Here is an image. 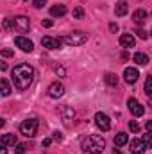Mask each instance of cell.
Wrapping results in <instances>:
<instances>
[{"label": "cell", "instance_id": "cell-33", "mask_svg": "<svg viewBox=\"0 0 152 154\" xmlns=\"http://www.w3.org/2000/svg\"><path fill=\"white\" fill-rule=\"evenodd\" d=\"M50 143H52V140H50V138H45V140H43V147H48Z\"/></svg>", "mask_w": 152, "mask_h": 154}, {"label": "cell", "instance_id": "cell-14", "mask_svg": "<svg viewBox=\"0 0 152 154\" xmlns=\"http://www.w3.org/2000/svg\"><path fill=\"white\" fill-rule=\"evenodd\" d=\"M127 11H129V4H127L125 0L116 2V5H114V14H116V16H125Z\"/></svg>", "mask_w": 152, "mask_h": 154}, {"label": "cell", "instance_id": "cell-39", "mask_svg": "<svg viewBox=\"0 0 152 154\" xmlns=\"http://www.w3.org/2000/svg\"><path fill=\"white\" fill-rule=\"evenodd\" d=\"M111 154H122V152H120L118 149H114V151H113V152H111Z\"/></svg>", "mask_w": 152, "mask_h": 154}, {"label": "cell", "instance_id": "cell-20", "mask_svg": "<svg viewBox=\"0 0 152 154\" xmlns=\"http://www.w3.org/2000/svg\"><path fill=\"white\" fill-rule=\"evenodd\" d=\"M16 136L14 134H2V145H14Z\"/></svg>", "mask_w": 152, "mask_h": 154}, {"label": "cell", "instance_id": "cell-35", "mask_svg": "<svg viewBox=\"0 0 152 154\" xmlns=\"http://www.w3.org/2000/svg\"><path fill=\"white\" fill-rule=\"evenodd\" d=\"M109 29H111V32H116V31H118V25H116V23H111Z\"/></svg>", "mask_w": 152, "mask_h": 154}, {"label": "cell", "instance_id": "cell-9", "mask_svg": "<svg viewBox=\"0 0 152 154\" xmlns=\"http://www.w3.org/2000/svg\"><path fill=\"white\" fill-rule=\"evenodd\" d=\"M61 43H63V39L50 38V36H45V38L41 39V45H43L45 48H50V50H57V48H61Z\"/></svg>", "mask_w": 152, "mask_h": 154}, {"label": "cell", "instance_id": "cell-10", "mask_svg": "<svg viewBox=\"0 0 152 154\" xmlns=\"http://www.w3.org/2000/svg\"><path fill=\"white\" fill-rule=\"evenodd\" d=\"M129 151L131 154H143L147 151V145L143 143V140L140 138V140H131V143H129Z\"/></svg>", "mask_w": 152, "mask_h": 154}, {"label": "cell", "instance_id": "cell-38", "mask_svg": "<svg viewBox=\"0 0 152 154\" xmlns=\"http://www.w3.org/2000/svg\"><path fill=\"white\" fill-rule=\"evenodd\" d=\"M0 154H7V151H5V145H2V149H0Z\"/></svg>", "mask_w": 152, "mask_h": 154}, {"label": "cell", "instance_id": "cell-21", "mask_svg": "<svg viewBox=\"0 0 152 154\" xmlns=\"http://www.w3.org/2000/svg\"><path fill=\"white\" fill-rule=\"evenodd\" d=\"M0 86H2V95L7 97V95L11 93V86H9V82H7V79H2V81H0Z\"/></svg>", "mask_w": 152, "mask_h": 154}, {"label": "cell", "instance_id": "cell-34", "mask_svg": "<svg viewBox=\"0 0 152 154\" xmlns=\"http://www.w3.org/2000/svg\"><path fill=\"white\" fill-rule=\"evenodd\" d=\"M145 127H147V131L152 134V120H149V122H147V125H145Z\"/></svg>", "mask_w": 152, "mask_h": 154}, {"label": "cell", "instance_id": "cell-31", "mask_svg": "<svg viewBox=\"0 0 152 154\" xmlns=\"http://www.w3.org/2000/svg\"><path fill=\"white\" fill-rule=\"evenodd\" d=\"M45 4H47V0H34V7H43V5H45Z\"/></svg>", "mask_w": 152, "mask_h": 154}, {"label": "cell", "instance_id": "cell-37", "mask_svg": "<svg viewBox=\"0 0 152 154\" xmlns=\"http://www.w3.org/2000/svg\"><path fill=\"white\" fill-rule=\"evenodd\" d=\"M54 140L59 142V140H61V133H54Z\"/></svg>", "mask_w": 152, "mask_h": 154}, {"label": "cell", "instance_id": "cell-13", "mask_svg": "<svg viewBox=\"0 0 152 154\" xmlns=\"http://www.w3.org/2000/svg\"><path fill=\"white\" fill-rule=\"evenodd\" d=\"M134 43H136V39H134L132 34H129V32H125V34L120 36V45H122L123 48H132Z\"/></svg>", "mask_w": 152, "mask_h": 154}, {"label": "cell", "instance_id": "cell-30", "mask_svg": "<svg viewBox=\"0 0 152 154\" xmlns=\"http://www.w3.org/2000/svg\"><path fill=\"white\" fill-rule=\"evenodd\" d=\"M4 27H5V29H11V27L14 29V23H13L9 18H5V20H4Z\"/></svg>", "mask_w": 152, "mask_h": 154}, {"label": "cell", "instance_id": "cell-23", "mask_svg": "<svg viewBox=\"0 0 152 154\" xmlns=\"http://www.w3.org/2000/svg\"><path fill=\"white\" fill-rule=\"evenodd\" d=\"M145 93L152 97V75L147 77V81H145Z\"/></svg>", "mask_w": 152, "mask_h": 154}, {"label": "cell", "instance_id": "cell-11", "mask_svg": "<svg viewBox=\"0 0 152 154\" xmlns=\"http://www.w3.org/2000/svg\"><path fill=\"white\" fill-rule=\"evenodd\" d=\"M127 106H129L131 113H132L134 116H141V115H143V111H145V109H143V106H141L134 97H131V99L127 100Z\"/></svg>", "mask_w": 152, "mask_h": 154}, {"label": "cell", "instance_id": "cell-26", "mask_svg": "<svg viewBox=\"0 0 152 154\" xmlns=\"http://www.w3.org/2000/svg\"><path fill=\"white\" fill-rule=\"evenodd\" d=\"M129 129H131L132 133H138V131H140V125H138V122L131 120V122H129Z\"/></svg>", "mask_w": 152, "mask_h": 154}, {"label": "cell", "instance_id": "cell-3", "mask_svg": "<svg viewBox=\"0 0 152 154\" xmlns=\"http://www.w3.org/2000/svg\"><path fill=\"white\" fill-rule=\"evenodd\" d=\"M38 125H39L38 118H27L20 124V133L27 138H34L36 133H38Z\"/></svg>", "mask_w": 152, "mask_h": 154}, {"label": "cell", "instance_id": "cell-24", "mask_svg": "<svg viewBox=\"0 0 152 154\" xmlns=\"http://www.w3.org/2000/svg\"><path fill=\"white\" fill-rule=\"evenodd\" d=\"M141 140H143V143L147 145V149H152V134H150V133L143 134V136H141Z\"/></svg>", "mask_w": 152, "mask_h": 154}, {"label": "cell", "instance_id": "cell-17", "mask_svg": "<svg viewBox=\"0 0 152 154\" xmlns=\"http://www.w3.org/2000/svg\"><path fill=\"white\" fill-rule=\"evenodd\" d=\"M50 14H52V16H65V14H66V7H65L63 4L52 5V7H50Z\"/></svg>", "mask_w": 152, "mask_h": 154}, {"label": "cell", "instance_id": "cell-2", "mask_svg": "<svg viewBox=\"0 0 152 154\" xmlns=\"http://www.w3.org/2000/svg\"><path fill=\"white\" fill-rule=\"evenodd\" d=\"M106 149V140L100 134H90L82 140V151L88 154H102Z\"/></svg>", "mask_w": 152, "mask_h": 154}, {"label": "cell", "instance_id": "cell-28", "mask_svg": "<svg viewBox=\"0 0 152 154\" xmlns=\"http://www.w3.org/2000/svg\"><path fill=\"white\" fill-rule=\"evenodd\" d=\"M134 32H136V34H138V36H140L141 39H147V38H149V34H147V32H145L143 29H136Z\"/></svg>", "mask_w": 152, "mask_h": 154}, {"label": "cell", "instance_id": "cell-12", "mask_svg": "<svg viewBox=\"0 0 152 154\" xmlns=\"http://www.w3.org/2000/svg\"><path fill=\"white\" fill-rule=\"evenodd\" d=\"M138 77H140L138 70H136V68H132V66H127V68L123 70V79H125L129 84H134V82L138 81Z\"/></svg>", "mask_w": 152, "mask_h": 154}, {"label": "cell", "instance_id": "cell-18", "mask_svg": "<svg viewBox=\"0 0 152 154\" xmlns=\"http://www.w3.org/2000/svg\"><path fill=\"white\" fill-rule=\"evenodd\" d=\"M134 63L140 66H145V65H149V56L143 52H138V54H134Z\"/></svg>", "mask_w": 152, "mask_h": 154}, {"label": "cell", "instance_id": "cell-25", "mask_svg": "<svg viewBox=\"0 0 152 154\" xmlns=\"http://www.w3.org/2000/svg\"><path fill=\"white\" fill-rule=\"evenodd\" d=\"M25 149H27L25 143H18V145L14 147V154H25Z\"/></svg>", "mask_w": 152, "mask_h": 154}, {"label": "cell", "instance_id": "cell-5", "mask_svg": "<svg viewBox=\"0 0 152 154\" xmlns=\"http://www.w3.org/2000/svg\"><path fill=\"white\" fill-rule=\"evenodd\" d=\"M13 23H14V29L18 31V32H29V29H31V20L27 18V16H16L14 20H13Z\"/></svg>", "mask_w": 152, "mask_h": 154}, {"label": "cell", "instance_id": "cell-8", "mask_svg": "<svg viewBox=\"0 0 152 154\" xmlns=\"http://www.w3.org/2000/svg\"><path fill=\"white\" fill-rule=\"evenodd\" d=\"M47 93H48V97H52V99H59V97H63V93H65V86L56 81V82H52V84L48 86Z\"/></svg>", "mask_w": 152, "mask_h": 154}, {"label": "cell", "instance_id": "cell-19", "mask_svg": "<svg viewBox=\"0 0 152 154\" xmlns=\"http://www.w3.org/2000/svg\"><path fill=\"white\" fill-rule=\"evenodd\" d=\"M129 142V136L125 134V133H118L116 136H114V145L116 147H122V145H125Z\"/></svg>", "mask_w": 152, "mask_h": 154}, {"label": "cell", "instance_id": "cell-27", "mask_svg": "<svg viewBox=\"0 0 152 154\" xmlns=\"http://www.w3.org/2000/svg\"><path fill=\"white\" fill-rule=\"evenodd\" d=\"M72 14H74L75 18H82V16H84V11H82V7H75V9L72 11Z\"/></svg>", "mask_w": 152, "mask_h": 154}, {"label": "cell", "instance_id": "cell-29", "mask_svg": "<svg viewBox=\"0 0 152 154\" xmlns=\"http://www.w3.org/2000/svg\"><path fill=\"white\" fill-rule=\"evenodd\" d=\"M2 56H4V57H13L14 52H13L11 48H4V50H2Z\"/></svg>", "mask_w": 152, "mask_h": 154}, {"label": "cell", "instance_id": "cell-36", "mask_svg": "<svg viewBox=\"0 0 152 154\" xmlns=\"http://www.w3.org/2000/svg\"><path fill=\"white\" fill-rule=\"evenodd\" d=\"M56 72H57L59 75H65V68H61V66H59V68H56Z\"/></svg>", "mask_w": 152, "mask_h": 154}, {"label": "cell", "instance_id": "cell-7", "mask_svg": "<svg viewBox=\"0 0 152 154\" xmlns=\"http://www.w3.org/2000/svg\"><path fill=\"white\" fill-rule=\"evenodd\" d=\"M14 43H16V47L22 48L23 52H32V50H34V43L29 38H25V36H16V38H14Z\"/></svg>", "mask_w": 152, "mask_h": 154}, {"label": "cell", "instance_id": "cell-22", "mask_svg": "<svg viewBox=\"0 0 152 154\" xmlns=\"http://www.w3.org/2000/svg\"><path fill=\"white\" fill-rule=\"evenodd\" d=\"M106 82H108L109 86H116V84H118V77H116V74H106Z\"/></svg>", "mask_w": 152, "mask_h": 154}, {"label": "cell", "instance_id": "cell-40", "mask_svg": "<svg viewBox=\"0 0 152 154\" xmlns=\"http://www.w3.org/2000/svg\"><path fill=\"white\" fill-rule=\"evenodd\" d=\"M150 104H152V100H150Z\"/></svg>", "mask_w": 152, "mask_h": 154}, {"label": "cell", "instance_id": "cell-15", "mask_svg": "<svg viewBox=\"0 0 152 154\" xmlns=\"http://www.w3.org/2000/svg\"><path fill=\"white\" fill-rule=\"evenodd\" d=\"M145 20H147V11H145V9H136V11L132 13V22H134V23L141 25V23H145Z\"/></svg>", "mask_w": 152, "mask_h": 154}, {"label": "cell", "instance_id": "cell-4", "mask_svg": "<svg viewBox=\"0 0 152 154\" xmlns=\"http://www.w3.org/2000/svg\"><path fill=\"white\" fill-rule=\"evenodd\" d=\"M63 41L70 47H79V45H84L88 41V34L82 32V31H74L70 34H65L63 36Z\"/></svg>", "mask_w": 152, "mask_h": 154}, {"label": "cell", "instance_id": "cell-6", "mask_svg": "<svg viewBox=\"0 0 152 154\" xmlns=\"http://www.w3.org/2000/svg\"><path fill=\"white\" fill-rule=\"evenodd\" d=\"M95 124L100 131H109L111 129V120L106 113H97L95 115Z\"/></svg>", "mask_w": 152, "mask_h": 154}, {"label": "cell", "instance_id": "cell-1", "mask_svg": "<svg viewBox=\"0 0 152 154\" xmlns=\"http://www.w3.org/2000/svg\"><path fill=\"white\" fill-rule=\"evenodd\" d=\"M11 79H13V84L16 90L20 91H25L32 81H34V68L27 63H20L13 68V74H11Z\"/></svg>", "mask_w": 152, "mask_h": 154}, {"label": "cell", "instance_id": "cell-32", "mask_svg": "<svg viewBox=\"0 0 152 154\" xmlns=\"http://www.w3.org/2000/svg\"><path fill=\"white\" fill-rule=\"evenodd\" d=\"M41 23H43V27H52V25H54V23H52V20H43Z\"/></svg>", "mask_w": 152, "mask_h": 154}, {"label": "cell", "instance_id": "cell-16", "mask_svg": "<svg viewBox=\"0 0 152 154\" xmlns=\"http://www.w3.org/2000/svg\"><path fill=\"white\" fill-rule=\"evenodd\" d=\"M61 116H63V122L66 124V125H70V120L74 118V109L70 108V106H61Z\"/></svg>", "mask_w": 152, "mask_h": 154}]
</instances>
